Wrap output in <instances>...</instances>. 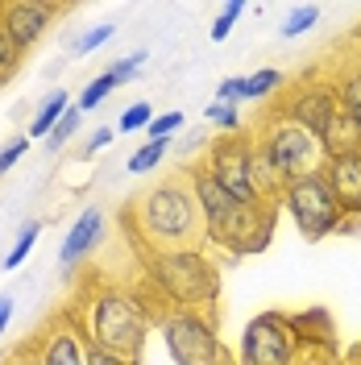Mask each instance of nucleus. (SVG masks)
I'll return each instance as SVG.
<instances>
[{
	"instance_id": "f257e3e1",
	"label": "nucleus",
	"mask_w": 361,
	"mask_h": 365,
	"mask_svg": "<svg viewBox=\"0 0 361 365\" xmlns=\"http://www.w3.org/2000/svg\"><path fill=\"white\" fill-rule=\"evenodd\" d=\"M187 179H191L195 204H200L203 241H208V245H220V250H228L233 257H249V253H262L270 245L274 204L249 207V204H241V200H233L203 166H191Z\"/></svg>"
},
{
	"instance_id": "f03ea898",
	"label": "nucleus",
	"mask_w": 361,
	"mask_h": 365,
	"mask_svg": "<svg viewBox=\"0 0 361 365\" xmlns=\"http://www.w3.org/2000/svg\"><path fill=\"white\" fill-rule=\"evenodd\" d=\"M125 220H133V237L150 253L200 250V241H203V216H200V204H195L187 170L179 179L162 182V187H150L125 212Z\"/></svg>"
},
{
	"instance_id": "7ed1b4c3",
	"label": "nucleus",
	"mask_w": 361,
	"mask_h": 365,
	"mask_svg": "<svg viewBox=\"0 0 361 365\" xmlns=\"http://www.w3.org/2000/svg\"><path fill=\"white\" fill-rule=\"evenodd\" d=\"M150 328H154V316L146 312L141 295L121 291V287L91 295L88 312H83V324H79V332L88 336V344L108 349V353L129 357V361L141 357V344L150 336Z\"/></svg>"
},
{
	"instance_id": "20e7f679",
	"label": "nucleus",
	"mask_w": 361,
	"mask_h": 365,
	"mask_svg": "<svg viewBox=\"0 0 361 365\" xmlns=\"http://www.w3.org/2000/svg\"><path fill=\"white\" fill-rule=\"evenodd\" d=\"M150 282L175 312H208L220 295V274L203 257V250L150 253Z\"/></svg>"
},
{
	"instance_id": "39448f33",
	"label": "nucleus",
	"mask_w": 361,
	"mask_h": 365,
	"mask_svg": "<svg viewBox=\"0 0 361 365\" xmlns=\"http://www.w3.org/2000/svg\"><path fill=\"white\" fill-rule=\"evenodd\" d=\"M258 141L266 145V154L274 158V166H278V175L287 179V187L328 170V145H324L316 133H307L295 116H287V108H278V113L266 120V129H262Z\"/></svg>"
},
{
	"instance_id": "423d86ee",
	"label": "nucleus",
	"mask_w": 361,
	"mask_h": 365,
	"mask_svg": "<svg viewBox=\"0 0 361 365\" xmlns=\"http://www.w3.org/2000/svg\"><path fill=\"white\" fill-rule=\"evenodd\" d=\"M283 207L291 212L303 241H324V237L340 232V220H345V207H340L328 175H312V179L291 182L283 191Z\"/></svg>"
},
{
	"instance_id": "0eeeda50",
	"label": "nucleus",
	"mask_w": 361,
	"mask_h": 365,
	"mask_svg": "<svg viewBox=\"0 0 361 365\" xmlns=\"http://www.w3.org/2000/svg\"><path fill=\"white\" fill-rule=\"evenodd\" d=\"M154 328L162 332V344L175 365H216L220 341H216V324L208 312H162L154 316Z\"/></svg>"
},
{
	"instance_id": "6e6552de",
	"label": "nucleus",
	"mask_w": 361,
	"mask_h": 365,
	"mask_svg": "<svg viewBox=\"0 0 361 365\" xmlns=\"http://www.w3.org/2000/svg\"><path fill=\"white\" fill-rule=\"evenodd\" d=\"M203 170L220 182L233 200H241V204H249V207L266 204V200L258 195V187H253V141H249L245 133H225L220 141H212Z\"/></svg>"
},
{
	"instance_id": "1a4fd4ad",
	"label": "nucleus",
	"mask_w": 361,
	"mask_h": 365,
	"mask_svg": "<svg viewBox=\"0 0 361 365\" xmlns=\"http://www.w3.org/2000/svg\"><path fill=\"white\" fill-rule=\"evenodd\" d=\"M295 328L283 312H262L245 324L237 365H295Z\"/></svg>"
},
{
	"instance_id": "9d476101",
	"label": "nucleus",
	"mask_w": 361,
	"mask_h": 365,
	"mask_svg": "<svg viewBox=\"0 0 361 365\" xmlns=\"http://www.w3.org/2000/svg\"><path fill=\"white\" fill-rule=\"evenodd\" d=\"M340 113H345V108H340V96H337V83H332V79L303 88L291 104H287V116H295V120H299L307 133H316L324 145H328L332 133H337Z\"/></svg>"
},
{
	"instance_id": "9b49d317",
	"label": "nucleus",
	"mask_w": 361,
	"mask_h": 365,
	"mask_svg": "<svg viewBox=\"0 0 361 365\" xmlns=\"http://www.w3.org/2000/svg\"><path fill=\"white\" fill-rule=\"evenodd\" d=\"M59 13H63V4H46V0H0V21L21 58L46 38V29Z\"/></svg>"
},
{
	"instance_id": "f8f14e48",
	"label": "nucleus",
	"mask_w": 361,
	"mask_h": 365,
	"mask_svg": "<svg viewBox=\"0 0 361 365\" xmlns=\"http://www.w3.org/2000/svg\"><path fill=\"white\" fill-rule=\"evenodd\" d=\"M34 361L38 365H88V336L79 332V324L59 319V324L46 328V336L38 341Z\"/></svg>"
},
{
	"instance_id": "ddd939ff",
	"label": "nucleus",
	"mask_w": 361,
	"mask_h": 365,
	"mask_svg": "<svg viewBox=\"0 0 361 365\" xmlns=\"http://www.w3.org/2000/svg\"><path fill=\"white\" fill-rule=\"evenodd\" d=\"M100 237H104V212H100V207H83V212L75 216V225L67 228L63 245H59V266H63V270H75L83 257L96 253Z\"/></svg>"
},
{
	"instance_id": "4468645a",
	"label": "nucleus",
	"mask_w": 361,
	"mask_h": 365,
	"mask_svg": "<svg viewBox=\"0 0 361 365\" xmlns=\"http://www.w3.org/2000/svg\"><path fill=\"white\" fill-rule=\"evenodd\" d=\"M324 175L332 182L345 216H361V150H353V154H332Z\"/></svg>"
},
{
	"instance_id": "2eb2a0df",
	"label": "nucleus",
	"mask_w": 361,
	"mask_h": 365,
	"mask_svg": "<svg viewBox=\"0 0 361 365\" xmlns=\"http://www.w3.org/2000/svg\"><path fill=\"white\" fill-rule=\"evenodd\" d=\"M67 108H71L67 91L54 88V91H50V96L42 100V104L34 108V116H29V137H50V133H54V125L67 116Z\"/></svg>"
},
{
	"instance_id": "dca6fc26",
	"label": "nucleus",
	"mask_w": 361,
	"mask_h": 365,
	"mask_svg": "<svg viewBox=\"0 0 361 365\" xmlns=\"http://www.w3.org/2000/svg\"><path fill=\"white\" fill-rule=\"evenodd\" d=\"M337 96H340V108H345V116L361 125V63L345 67V75L337 79Z\"/></svg>"
},
{
	"instance_id": "f3484780",
	"label": "nucleus",
	"mask_w": 361,
	"mask_h": 365,
	"mask_svg": "<svg viewBox=\"0 0 361 365\" xmlns=\"http://www.w3.org/2000/svg\"><path fill=\"white\" fill-rule=\"evenodd\" d=\"M283 88V71L278 67H262L253 75H241V100H266Z\"/></svg>"
},
{
	"instance_id": "a211bd4d",
	"label": "nucleus",
	"mask_w": 361,
	"mask_h": 365,
	"mask_svg": "<svg viewBox=\"0 0 361 365\" xmlns=\"http://www.w3.org/2000/svg\"><path fill=\"white\" fill-rule=\"evenodd\" d=\"M166 154H171V137H162V141H146L141 150H133V154H129L125 170H129V175H150V170L166 158Z\"/></svg>"
},
{
	"instance_id": "6ab92c4d",
	"label": "nucleus",
	"mask_w": 361,
	"mask_h": 365,
	"mask_svg": "<svg viewBox=\"0 0 361 365\" xmlns=\"http://www.w3.org/2000/svg\"><path fill=\"white\" fill-rule=\"evenodd\" d=\"M116 88H121V83H116L113 75H108V71H100L88 88L79 91V104H75V108H79V113H91V108H100V104L108 100V91H116Z\"/></svg>"
},
{
	"instance_id": "aec40b11",
	"label": "nucleus",
	"mask_w": 361,
	"mask_h": 365,
	"mask_svg": "<svg viewBox=\"0 0 361 365\" xmlns=\"http://www.w3.org/2000/svg\"><path fill=\"white\" fill-rule=\"evenodd\" d=\"M38 237H42V225L38 220H29V225H21V232H17V241H13V250H9V257H4V270H17L25 257H29V250L38 245Z\"/></svg>"
},
{
	"instance_id": "412c9836",
	"label": "nucleus",
	"mask_w": 361,
	"mask_h": 365,
	"mask_svg": "<svg viewBox=\"0 0 361 365\" xmlns=\"http://www.w3.org/2000/svg\"><path fill=\"white\" fill-rule=\"evenodd\" d=\"M79 108H75V104H71L67 108V116H63V120H59V125H54V133L46 137V150H50V154H59V150H63V145H67L71 137H75V129H79Z\"/></svg>"
},
{
	"instance_id": "4be33fe9",
	"label": "nucleus",
	"mask_w": 361,
	"mask_h": 365,
	"mask_svg": "<svg viewBox=\"0 0 361 365\" xmlns=\"http://www.w3.org/2000/svg\"><path fill=\"white\" fill-rule=\"evenodd\" d=\"M316 21H320V4H299L291 17L283 21V38H299V34H307Z\"/></svg>"
},
{
	"instance_id": "5701e85b",
	"label": "nucleus",
	"mask_w": 361,
	"mask_h": 365,
	"mask_svg": "<svg viewBox=\"0 0 361 365\" xmlns=\"http://www.w3.org/2000/svg\"><path fill=\"white\" fill-rule=\"evenodd\" d=\"M245 13V0H228L225 9H220V17L212 21V29H208V38L212 42H225L228 34H233V25H237V17Z\"/></svg>"
},
{
	"instance_id": "b1692460",
	"label": "nucleus",
	"mask_w": 361,
	"mask_h": 365,
	"mask_svg": "<svg viewBox=\"0 0 361 365\" xmlns=\"http://www.w3.org/2000/svg\"><path fill=\"white\" fill-rule=\"evenodd\" d=\"M203 116H208L220 133H241V113H237V104H216V100H212Z\"/></svg>"
},
{
	"instance_id": "393cba45",
	"label": "nucleus",
	"mask_w": 361,
	"mask_h": 365,
	"mask_svg": "<svg viewBox=\"0 0 361 365\" xmlns=\"http://www.w3.org/2000/svg\"><path fill=\"white\" fill-rule=\"evenodd\" d=\"M17 67H21V54H17V46H13L9 29L0 21V83H9V79L17 75Z\"/></svg>"
},
{
	"instance_id": "a878e982",
	"label": "nucleus",
	"mask_w": 361,
	"mask_h": 365,
	"mask_svg": "<svg viewBox=\"0 0 361 365\" xmlns=\"http://www.w3.org/2000/svg\"><path fill=\"white\" fill-rule=\"evenodd\" d=\"M150 120H154V108L150 104H129L121 120H116V133H133V129H150Z\"/></svg>"
},
{
	"instance_id": "bb28decb",
	"label": "nucleus",
	"mask_w": 361,
	"mask_h": 365,
	"mask_svg": "<svg viewBox=\"0 0 361 365\" xmlns=\"http://www.w3.org/2000/svg\"><path fill=\"white\" fill-rule=\"evenodd\" d=\"M183 120H187V116H183L179 108L154 116V120H150V129H146V141H162V137H171L175 129H183Z\"/></svg>"
},
{
	"instance_id": "cd10ccee",
	"label": "nucleus",
	"mask_w": 361,
	"mask_h": 365,
	"mask_svg": "<svg viewBox=\"0 0 361 365\" xmlns=\"http://www.w3.org/2000/svg\"><path fill=\"white\" fill-rule=\"evenodd\" d=\"M25 150H29V133L9 137V141L0 145V175H9V170H13V166L25 158Z\"/></svg>"
},
{
	"instance_id": "c85d7f7f",
	"label": "nucleus",
	"mask_w": 361,
	"mask_h": 365,
	"mask_svg": "<svg viewBox=\"0 0 361 365\" xmlns=\"http://www.w3.org/2000/svg\"><path fill=\"white\" fill-rule=\"evenodd\" d=\"M141 63H146V50H133V54H125V58H116L113 67H108V75H113L116 83H129L137 71H141Z\"/></svg>"
},
{
	"instance_id": "c756f323",
	"label": "nucleus",
	"mask_w": 361,
	"mask_h": 365,
	"mask_svg": "<svg viewBox=\"0 0 361 365\" xmlns=\"http://www.w3.org/2000/svg\"><path fill=\"white\" fill-rule=\"evenodd\" d=\"M113 34H116V25H96V29H88V34H83L79 42L71 46V54H91L96 46H104V42H108Z\"/></svg>"
},
{
	"instance_id": "7c9ffc66",
	"label": "nucleus",
	"mask_w": 361,
	"mask_h": 365,
	"mask_svg": "<svg viewBox=\"0 0 361 365\" xmlns=\"http://www.w3.org/2000/svg\"><path fill=\"white\" fill-rule=\"evenodd\" d=\"M216 104H241V75H228L216 88Z\"/></svg>"
},
{
	"instance_id": "2f4dec72",
	"label": "nucleus",
	"mask_w": 361,
	"mask_h": 365,
	"mask_svg": "<svg viewBox=\"0 0 361 365\" xmlns=\"http://www.w3.org/2000/svg\"><path fill=\"white\" fill-rule=\"evenodd\" d=\"M88 365H137V361H129V357H116V353H108V349H96V344H88Z\"/></svg>"
},
{
	"instance_id": "473e14b6",
	"label": "nucleus",
	"mask_w": 361,
	"mask_h": 365,
	"mask_svg": "<svg viewBox=\"0 0 361 365\" xmlns=\"http://www.w3.org/2000/svg\"><path fill=\"white\" fill-rule=\"evenodd\" d=\"M113 137H116V129H100V133H91V141H88V150H83V154H100V150H108V145H113Z\"/></svg>"
},
{
	"instance_id": "72a5a7b5",
	"label": "nucleus",
	"mask_w": 361,
	"mask_h": 365,
	"mask_svg": "<svg viewBox=\"0 0 361 365\" xmlns=\"http://www.w3.org/2000/svg\"><path fill=\"white\" fill-rule=\"evenodd\" d=\"M9 319H13V295H0V336L9 328Z\"/></svg>"
}]
</instances>
